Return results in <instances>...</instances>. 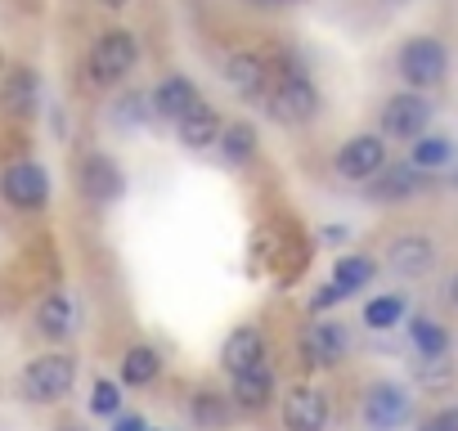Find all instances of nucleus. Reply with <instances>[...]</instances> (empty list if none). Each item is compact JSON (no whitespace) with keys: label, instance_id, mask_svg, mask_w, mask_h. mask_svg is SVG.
<instances>
[{"label":"nucleus","instance_id":"obj_3","mask_svg":"<svg viewBox=\"0 0 458 431\" xmlns=\"http://www.w3.org/2000/svg\"><path fill=\"white\" fill-rule=\"evenodd\" d=\"M72 386H77V359L68 351H46L28 359L19 373V395L28 404H59L72 395Z\"/></svg>","mask_w":458,"mask_h":431},{"label":"nucleus","instance_id":"obj_35","mask_svg":"<svg viewBox=\"0 0 458 431\" xmlns=\"http://www.w3.org/2000/svg\"><path fill=\"white\" fill-rule=\"evenodd\" d=\"M148 431H153V427H148Z\"/></svg>","mask_w":458,"mask_h":431},{"label":"nucleus","instance_id":"obj_6","mask_svg":"<svg viewBox=\"0 0 458 431\" xmlns=\"http://www.w3.org/2000/svg\"><path fill=\"white\" fill-rule=\"evenodd\" d=\"M386 166V139L364 131V135H351L337 153H333V171L342 180H355V184H369L377 171Z\"/></svg>","mask_w":458,"mask_h":431},{"label":"nucleus","instance_id":"obj_10","mask_svg":"<svg viewBox=\"0 0 458 431\" xmlns=\"http://www.w3.org/2000/svg\"><path fill=\"white\" fill-rule=\"evenodd\" d=\"M328 418H333V404H328L324 386H315V382L288 386V395H284V427L288 431H324Z\"/></svg>","mask_w":458,"mask_h":431},{"label":"nucleus","instance_id":"obj_28","mask_svg":"<svg viewBox=\"0 0 458 431\" xmlns=\"http://www.w3.org/2000/svg\"><path fill=\"white\" fill-rule=\"evenodd\" d=\"M90 413H99V418H117L122 413V386L113 377H95V386H90Z\"/></svg>","mask_w":458,"mask_h":431},{"label":"nucleus","instance_id":"obj_5","mask_svg":"<svg viewBox=\"0 0 458 431\" xmlns=\"http://www.w3.org/2000/svg\"><path fill=\"white\" fill-rule=\"evenodd\" d=\"M0 198L14 211H41L50 202V171L37 157H19L0 171Z\"/></svg>","mask_w":458,"mask_h":431},{"label":"nucleus","instance_id":"obj_30","mask_svg":"<svg viewBox=\"0 0 458 431\" xmlns=\"http://www.w3.org/2000/svg\"><path fill=\"white\" fill-rule=\"evenodd\" d=\"M337 301H342V292H337L333 283H324V292H315V297H310V310H315V315H324V310H328V306H337Z\"/></svg>","mask_w":458,"mask_h":431},{"label":"nucleus","instance_id":"obj_21","mask_svg":"<svg viewBox=\"0 0 458 431\" xmlns=\"http://www.w3.org/2000/svg\"><path fill=\"white\" fill-rule=\"evenodd\" d=\"M257 126L252 122H225L220 126V139H216V153H220V162L225 166H248L252 157H257Z\"/></svg>","mask_w":458,"mask_h":431},{"label":"nucleus","instance_id":"obj_18","mask_svg":"<svg viewBox=\"0 0 458 431\" xmlns=\"http://www.w3.org/2000/svg\"><path fill=\"white\" fill-rule=\"evenodd\" d=\"M257 359H266V333H261V324H239L220 346V368L234 377V373H243Z\"/></svg>","mask_w":458,"mask_h":431},{"label":"nucleus","instance_id":"obj_24","mask_svg":"<svg viewBox=\"0 0 458 431\" xmlns=\"http://www.w3.org/2000/svg\"><path fill=\"white\" fill-rule=\"evenodd\" d=\"M189 409H193V422L198 427H225L229 413H234V400L220 395V391H193L189 395Z\"/></svg>","mask_w":458,"mask_h":431},{"label":"nucleus","instance_id":"obj_34","mask_svg":"<svg viewBox=\"0 0 458 431\" xmlns=\"http://www.w3.org/2000/svg\"><path fill=\"white\" fill-rule=\"evenodd\" d=\"M382 5H404V0H382Z\"/></svg>","mask_w":458,"mask_h":431},{"label":"nucleus","instance_id":"obj_29","mask_svg":"<svg viewBox=\"0 0 458 431\" xmlns=\"http://www.w3.org/2000/svg\"><path fill=\"white\" fill-rule=\"evenodd\" d=\"M418 431H458V404H445V409H436Z\"/></svg>","mask_w":458,"mask_h":431},{"label":"nucleus","instance_id":"obj_8","mask_svg":"<svg viewBox=\"0 0 458 431\" xmlns=\"http://www.w3.org/2000/svg\"><path fill=\"white\" fill-rule=\"evenodd\" d=\"M41 108V77L32 63H14L0 77V113L10 122H32Z\"/></svg>","mask_w":458,"mask_h":431},{"label":"nucleus","instance_id":"obj_17","mask_svg":"<svg viewBox=\"0 0 458 431\" xmlns=\"http://www.w3.org/2000/svg\"><path fill=\"white\" fill-rule=\"evenodd\" d=\"M220 126H225L220 108H216V104H207V99H198V104L175 122V135H180V144H184L189 153H211V148H216V139H220Z\"/></svg>","mask_w":458,"mask_h":431},{"label":"nucleus","instance_id":"obj_27","mask_svg":"<svg viewBox=\"0 0 458 431\" xmlns=\"http://www.w3.org/2000/svg\"><path fill=\"white\" fill-rule=\"evenodd\" d=\"M404 319V297H373L369 306H364V324L369 328H377V333H386V328H395Z\"/></svg>","mask_w":458,"mask_h":431},{"label":"nucleus","instance_id":"obj_22","mask_svg":"<svg viewBox=\"0 0 458 431\" xmlns=\"http://www.w3.org/2000/svg\"><path fill=\"white\" fill-rule=\"evenodd\" d=\"M157 377H162V351L148 346V342L126 346V355H122V386L144 391V386H153Z\"/></svg>","mask_w":458,"mask_h":431},{"label":"nucleus","instance_id":"obj_4","mask_svg":"<svg viewBox=\"0 0 458 431\" xmlns=\"http://www.w3.org/2000/svg\"><path fill=\"white\" fill-rule=\"evenodd\" d=\"M395 72L409 90H436L449 72V50L436 41V37H409L395 55Z\"/></svg>","mask_w":458,"mask_h":431},{"label":"nucleus","instance_id":"obj_19","mask_svg":"<svg viewBox=\"0 0 458 431\" xmlns=\"http://www.w3.org/2000/svg\"><path fill=\"white\" fill-rule=\"evenodd\" d=\"M422 171L413 166V162H386L373 180H369V193L377 198V202H404V198H413V193H422Z\"/></svg>","mask_w":458,"mask_h":431},{"label":"nucleus","instance_id":"obj_31","mask_svg":"<svg viewBox=\"0 0 458 431\" xmlns=\"http://www.w3.org/2000/svg\"><path fill=\"white\" fill-rule=\"evenodd\" d=\"M113 431H148V422H144V413H117Z\"/></svg>","mask_w":458,"mask_h":431},{"label":"nucleus","instance_id":"obj_33","mask_svg":"<svg viewBox=\"0 0 458 431\" xmlns=\"http://www.w3.org/2000/svg\"><path fill=\"white\" fill-rule=\"evenodd\" d=\"M449 301L458 306V270H454V279H449Z\"/></svg>","mask_w":458,"mask_h":431},{"label":"nucleus","instance_id":"obj_26","mask_svg":"<svg viewBox=\"0 0 458 431\" xmlns=\"http://www.w3.org/2000/svg\"><path fill=\"white\" fill-rule=\"evenodd\" d=\"M409 337H413V346H418L422 359H427V355H449V333H445L431 315H413V319H409Z\"/></svg>","mask_w":458,"mask_h":431},{"label":"nucleus","instance_id":"obj_14","mask_svg":"<svg viewBox=\"0 0 458 431\" xmlns=\"http://www.w3.org/2000/svg\"><path fill=\"white\" fill-rule=\"evenodd\" d=\"M409 409H413V395L395 382H373L369 395H364V422L373 431H395L409 422Z\"/></svg>","mask_w":458,"mask_h":431},{"label":"nucleus","instance_id":"obj_12","mask_svg":"<svg viewBox=\"0 0 458 431\" xmlns=\"http://www.w3.org/2000/svg\"><path fill=\"white\" fill-rule=\"evenodd\" d=\"M431 122V104L418 90H400L382 104V139H418Z\"/></svg>","mask_w":458,"mask_h":431},{"label":"nucleus","instance_id":"obj_25","mask_svg":"<svg viewBox=\"0 0 458 431\" xmlns=\"http://www.w3.org/2000/svg\"><path fill=\"white\" fill-rule=\"evenodd\" d=\"M454 157V144L445 139V135H418V139H409V162L418 166V171H436V166H445Z\"/></svg>","mask_w":458,"mask_h":431},{"label":"nucleus","instance_id":"obj_16","mask_svg":"<svg viewBox=\"0 0 458 431\" xmlns=\"http://www.w3.org/2000/svg\"><path fill=\"white\" fill-rule=\"evenodd\" d=\"M202 99V90L193 86V77H184V72H166L157 86H153V95H148V108H153V117H162V122H180L193 104Z\"/></svg>","mask_w":458,"mask_h":431},{"label":"nucleus","instance_id":"obj_9","mask_svg":"<svg viewBox=\"0 0 458 431\" xmlns=\"http://www.w3.org/2000/svg\"><path fill=\"white\" fill-rule=\"evenodd\" d=\"M270 72H275V63L261 55V50H234L225 59V81L234 86V95L239 99H248V104H266V90H270Z\"/></svg>","mask_w":458,"mask_h":431},{"label":"nucleus","instance_id":"obj_23","mask_svg":"<svg viewBox=\"0 0 458 431\" xmlns=\"http://www.w3.org/2000/svg\"><path fill=\"white\" fill-rule=\"evenodd\" d=\"M373 270H377V266H373L369 257L351 252V257H342V261L333 266V279H328V283H333L342 297H351V292H360V288H369V283H373Z\"/></svg>","mask_w":458,"mask_h":431},{"label":"nucleus","instance_id":"obj_2","mask_svg":"<svg viewBox=\"0 0 458 431\" xmlns=\"http://www.w3.org/2000/svg\"><path fill=\"white\" fill-rule=\"evenodd\" d=\"M140 68V37L131 28H104L86 50V81L95 90H117Z\"/></svg>","mask_w":458,"mask_h":431},{"label":"nucleus","instance_id":"obj_1","mask_svg":"<svg viewBox=\"0 0 458 431\" xmlns=\"http://www.w3.org/2000/svg\"><path fill=\"white\" fill-rule=\"evenodd\" d=\"M279 126H310L319 117V86L310 81V72L293 59H279L270 72V90L261 104Z\"/></svg>","mask_w":458,"mask_h":431},{"label":"nucleus","instance_id":"obj_20","mask_svg":"<svg viewBox=\"0 0 458 431\" xmlns=\"http://www.w3.org/2000/svg\"><path fill=\"white\" fill-rule=\"evenodd\" d=\"M72 328H77V306H72V297H68V292H50V297L37 306V333H41L46 342H68Z\"/></svg>","mask_w":458,"mask_h":431},{"label":"nucleus","instance_id":"obj_15","mask_svg":"<svg viewBox=\"0 0 458 431\" xmlns=\"http://www.w3.org/2000/svg\"><path fill=\"white\" fill-rule=\"evenodd\" d=\"M346 328L337 324V319H315V324H306V333H301V351H306V364H315V368H337L342 359H346Z\"/></svg>","mask_w":458,"mask_h":431},{"label":"nucleus","instance_id":"obj_11","mask_svg":"<svg viewBox=\"0 0 458 431\" xmlns=\"http://www.w3.org/2000/svg\"><path fill=\"white\" fill-rule=\"evenodd\" d=\"M275 391H279V377H275L270 355L229 377V400H234V409H243V413H261V409H270V404H275Z\"/></svg>","mask_w":458,"mask_h":431},{"label":"nucleus","instance_id":"obj_7","mask_svg":"<svg viewBox=\"0 0 458 431\" xmlns=\"http://www.w3.org/2000/svg\"><path fill=\"white\" fill-rule=\"evenodd\" d=\"M77 184H81V193H86L95 207H108V202H117V198L126 193V171L117 166L113 153L95 148V153L81 157V166H77Z\"/></svg>","mask_w":458,"mask_h":431},{"label":"nucleus","instance_id":"obj_32","mask_svg":"<svg viewBox=\"0 0 458 431\" xmlns=\"http://www.w3.org/2000/svg\"><path fill=\"white\" fill-rule=\"evenodd\" d=\"M90 5H95V10H104V14H122V10L131 5V0H90Z\"/></svg>","mask_w":458,"mask_h":431},{"label":"nucleus","instance_id":"obj_13","mask_svg":"<svg viewBox=\"0 0 458 431\" xmlns=\"http://www.w3.org/2000/svg\"><path fill=\"white\" fill-rule=\"evenodd\" d=\"M436 266V239L431 234H418V230H404L386 243V270L400 275V279H422L431 275Z\"/></svg>","mask_w":458,"mask_h":431}]
</instances>
